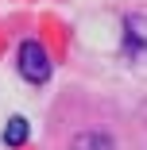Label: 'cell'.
I'll list each match as a JSON object with an SVG mask.
<instances>
[{
    "mask_svg": "<svg viewBox=\"0 0 147 150\" xmlns=\"http://www.w3.org/2000/svg\"><path fill=\"white\" fill-rule=\"evenodd\" d=\"M19 73H23L27 81H35V85H43V81L50 77L47 50H43L39 42H23V46H19Z\"/></svg>",
    "mask_w": 147,
    "mask_h": 150,
    "instance_id": "1",
    "label": "cell"
},
{
    "mask_svg": "<svg viewBox=\"0 0 147 150\" xmlns=\"http://www.w3.org/2000/svg\"><path fill=\"white\" fill-rule=\"evenodd\" d=\"M66 142L70 150H116V135L108 127H77Z\"/></svg>",
    "mask_w": 147,
    "mask_h": 150,
    "instance_id": "2",
    "label": "cell"
},
{
    "mask_svg": "<svg viewBox=\"0 0 147 150\" xmlns=\"http://www.w3.org/2000/svg\"><path fill=\"white\" fill-rule=\"evenodd\" d=\"M23 135H27V123H23V119H12V123H8V142H12V146H19V142H23Z\"/></svg>",
    "mask_w": 147,
    "mask_h": 150,
    "instance_id": "3",
    "label": "cell"
}]
</instances>
